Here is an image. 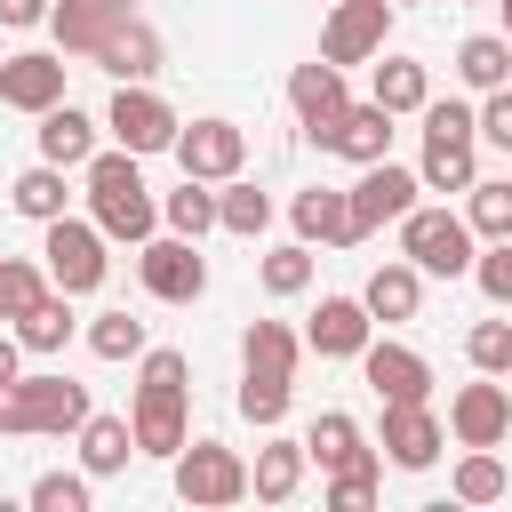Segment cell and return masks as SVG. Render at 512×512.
<instances>
[{
  "instance_id": "obj_1",
  "label": "cell",
  "mask_w": 512,
  "mask_h": 512,
  "mask_svg": "<svg viewBox=\"0 0 512 512\" xmlns=\"http://www.w3.org/2000/svg\"><path fill=\"white\" fill-rule=\"evenodd\" d=\"M184 400H192V360L176 344H144V368H136V400H128V424H136V456H168L192 440L184 432Z\"/></svg>"
},
{
  "instance_id": "obj_2",
  "label": "cell",
  "mask_w": 512,
  "mask_h": 512,
  "mask_svg": "<svg viewBox=\"0 0 512 512\" xmlns=\"http://www.w3.org/2000/svg\"><path fill=\"white\" fill-rule=\"evenodd\" d=\"M296 360H304V336L288 320H248L240 328V416L248 424H280L288 416V384H296Z\"/></svg>"
},
{
  "instance_id": "obj_3",
  "label": "cell",
  "mask_w": 512,
  "mask_h": 512,
  "mask_svg": "<svg viewBox=\"0 0 512 512\" xmlns=\"http://www.w3.org/2000/svg\"><path fill=\"white\" fill-rule=\"evenodd\" d=\"M80 184H88V216L104 224V240H152L160 232V200H152V184H144V168H136L128 144L96 152L80 168Z\"/></svg>"
},
{
  "instance_id": "obj_4",
  "label": "cell",
  "mask_w": 512,
  "mask_h": 512,
  "mask_svg": "<svg viewBox=\"0 0 512 512\" xmlns=\"http://www.w3.org/2000/svg\"><path fill=\"white\" fill-rule=\"evenodd\" d=\"M88 424V384H72L64 368H32V376H16L8 392H0V432H80Z\"/></svg>"
},
{
  "instance_id": "obj_5",
  "label": "cell",
  "mask_w": 512,
  "mask_h": 512,
  "mask_svg": "<svg viewBox=\"0 0 512 512\" xmlns=\"http://www.w3.org/2000/svg\"><path fill=\"white\" fill-rule=\"evenodd\" d=\"M40 264H48V288H64V296H88V288H104V224L96 216H56V224H40Z\"/></svg>"
},
{
  "instance_id": "obj_6",
  "label": "cell",
  "mask_w": 512,
  "mask_h": 512,
  "mask_svg": "<svg viewBox=\"0 0 512 512\" xmlns=\"http://www.w3.org/2000/svg\"><path fill=\"white\" fill-rule=\"evenodd\" d=\"M480 232L456 216V208H408L400 216V256L416 264V272H440V280H456V272H472V248Z\"/></svg>"
},
{
  "instance_id": "obj_7",
  "label": "cell",
  "mask_w": 512,
  "mask_h": 512,
  "mask_svg": "<svg viewBox=\"0 0 512 512\" xmlns=\"http://www.w3.org/2000/svg\"><path fill=\"white\" fill-rule=\"evenodd\" d=\"M104 128H112V144H128L136 160L144 152H176V104L152 88V80H120L112 88V104H104Z\"/></svg>"
},
{
  "instance_id": "obj_8",
  "label": "cell",
  "mask_w": 512,
  "mask_h": 512,
  "mask_svg": "<svg viewBox=\"0 0 512 512\" xmlns=\"http://www.w3.org/2000/svg\"><path fill=\"white\" fill-rule=\"evenodd\" d=\"M136 280L160 304H200L208 296V256L184 232H152V240H136Z\"/></svg>"
},
{
  "instance_id": "obj_9",
  "label": "cell",
  "mask_w": 512,
  "mask_h": 512,
  "mask_svg": "<svg viewBox=\"0 0 512 512\" xmlns=\"http://www.w3.org/2000/svg\"><path fill=\"white\" fill-rule=\"evenodd\" d=\"M176 496H184L192 512L240 504V496H248V456L224 448V440H184V448H176Z\"/></svg>"
},
{
  "instance_id": "obj_10",
  "label": "cell",
  "mask_w": 512,
  "mask_h": 512,
  "mask_svg": "<svg viewBox=\"0 0 512 512\" xmlns=\"http://www.w3.org/2000/svg\"><path fill=\"white\" fill-rule=\"evenodd\" d=\"M344 64H328V56H312V64H296L288 72V112H296V128L328 152V136H336V120H344Z\"/></svg>"
},
{
  "instance_id": "obj_11",
  "label": "cell",
  "mask_w": 512,
  "mask_h": 512,
  "mask_svg": "<svg viewBox=\"0 0 512 512\" xmlns=\"http://www.w3.org/2000/svg\"><path fill=\"white\" fill-rule=\"evenodd\" d=\"M240 160H248V128H240V120L208 112V120L176 128V168H184V176H200V184H224V176H240Z\"/></svg>"
},
{
  "instance_id": "obj_12",
  "label": "cell",
  "mask_w": 512,
  "mask_h": 512,
  "mask_svg": "<svg viewBox=\"0 0 512 512\" xmlns=\"http://www.w3.org/2000/svg\"><path fill=\"white\" fill-rule=\"evenodd\" d=\"M416 192H424V176H416V168H400L392 152H384V160H368V168H360V184H352V232L368 240L376 224H400V216L416 208Z\"/></svg>"
},
{
  "instance_id": "obj_13",
  "label": "cell",
  "mask_w": 512,
  "mask_h": 512,
  "mask_svg": "<svg viewBox=\"0 0 512 512\" xmlns=\"http://www.w3.org/2000/svg\"><path fill=\"white\" fill-rule=\"evenodd\" d=\"M376 448H384L400 472H424V464H440V448H448V424L432 416V400H384Z\"/></svg>"
},
{
  "instance_id": "obj_14",
  "label": "cell",
  "mask_w": 512,
  "mask_h": 512,
  "mask_svg": "<svg viewBox=\"0 0 512 512\" xmlns=\"http://www.w3.org/2000/svg\"><path fill=\"white\" fill-rule=\"evenodd\" d=\"M448 432H456V448H496V440H512V392H504V376H472V384H456V400H448Z\"/></svg>"
},
{
  "instance_id": "obj_15",
  "label": "cell",
  "mask_w": 512,
  "mask_h": 512,
  "mask_svg": "<svg viewBox=\"0 0 512 512\" xmlns=\"http://www.w3.org/2000/svg\"><path fill=\"white\" fill-rule=\"evenodd\" d=\"M384 32H392V0H336L328 24H320V56L368 64V56H384Z\"/></svg>"
},
{
  "instance_id": "obj_16",
  "label": "cell",
  "mask_w": 512,
  "mask_h": 512,
  "mask_svg": "<svg viewBox=\"0 0 512 512\" xmlns=\"http://www.w3.org/2000/svg\"><path fill=\"white\" fill-rule=\"evenodd\" d=\"M360 376L376 400H432V360L416 344H392V336H368L360 344Z\"/></svg>"
},
{
  "instance_id": "obj_17",
  "label": "cell",
  "mask_w": 512,
  "mask_h": 512,
  "mask_svg": "<svg viewBox=\"0 0 512 512\" xmlns=\"http://www.w3.org/2000/svg\"><path fill=\"white\" fill-rule=\"evenodd\" d=\"M0 104L8 112H48V104H64V56H48V48H24V56H0Z\"/></svg>"
},
{
  "instance_id": "obj_18",
  "label": "cell",
  "mask_w": 512,
  "mask_h": 512,
  "mask_svg": "<svg viewBox=\"0 0 512 512\" xmlns=\"http://www.w3.org/2000/svg\"><path fill=\"white\" fill-rule=\"evenodd\" d=\"M128 16H136V0H56L48 8V32H56L64 56H96Z\"/></svg>"
},
{
  "instance_id": "obj_19",
  "label": "cell",
  "mask_w": 512,
  "mask_h": 512,
  "mask_svg": "<svg viewBox=\"0 0 512 512\" xmlns=\"http://www.w3.org/2000/svg\"><path fill=\"white\" fill-rule=\"evenodd\" d=\"M288 224H296V240L360 248V232H352V184H344V192H336V184H304V192L288 200Z\"/></svg>"
},
{
  "instance_id": "obj_20",
  "label": "cell",
  "mask_w": 512,
  "mask_h": 512,
  "mask_svg": "<svg viewBox=\"0 0 512 512\" xmlns=\"http://www.w3.org/2000/svg\"><path fill=\"white\" fill-rule=\"evenodd\" d=\"M368 336H376L368 296H320V312H312V328H304V344H312L320 360H360Z\"/></svg>"
},
{
  "instance_id": "obj_21",
  "label": "cell",
  "mask_w": 512,
  "mask_h": 512,
  "mask_svg": "<svg viewBox=\"0 0 512 512\" xmlns=\"http://www.w3.org/2000/svg\"><path fill=\"white\" fill-rule=\"evenodd\" d=\"M96 128H104V120H88V112L64 96V104L40 112L32 136H40V160H56V168H88V160H96Z\"/></svg>"
},
{
  "instance_id": "obj_22",
  "label": "cell",
  "mask_w": 512,
  "mask_h": 512,
  "mask_svg": "<svg viewBox=\"0 0 512 512\" xmlns=\"http://www.w3.org/2000/svg\"><path fill=\"white\" fill-rule=\"evenodd\" d=\"M304 464H312L304 440H264L256 464H248V496H256V504H288V496L304 488Z\"/></svg>"
},
{
  "instance_id": "obj_23",
  "label": "cell",
  "mask_w": 512,
  "mask_h": 512,
  "mask_svg": "<svg viewBox=\"0 0 512 512\" xmlns=\"http://www.w3.org/2000/svg\"><path fill=\"white\" fill-rule=\"evenodd\" d=\"M88 64H96V72H112V80H152V72H160V32H152L144 16H128V24L88 56Z\"/></svg>"
},
{
  "instance_id": "obj_24",
  "label": "cell",
  "mask_w": 512,
  "mask_h": 512,
  "mask_svg": "<svg viewBox=\"0 0 512 512\" xmlns=\"http://www.w3.org/2000/svg\"><path fill=\"white\" fill-rule=\"evenodd\" d=\"M328 152H344L352 168H368V160H384L392 152V112L368 96V104H344V120H336V136H328Z\"/></svg>"
},
{
  "instance_id": "obj_25",
  "label": "cell",
  "mask_w": 512,
  "mask_h": 512,
  "mask_svg": "<svg viewBox=\"0 0 512 512\" xmlns=\"http://www.w3.org/2000/svg\"><path fill=\"white\" fill-rule=\"evenodd\" d=\"M360 296H368L376 320H416V304H424V272H416L408 256H400V264H376Z\"/></svg>"
},
{
  "instance_id": "obj_26",
  "label": "cell",
  "mask_w": 512,
  "mask_h": 512,
  "mask_svg": "<svg viewBox=\"0 0 512 512\" xmlns=\"http://www.w3.org/2000/svg\"><path fill=\"white\" fill-rule=\"evenodd\" d=\"M16 336H24V352H64V344H72V296H64V288H40V296L16 312Z\"/></svg>"
},
{
  "instance_id": "obj_27",
  "label": "cell",
  "mask_w": 512,
  "mask_h": 512,
  "mask_svg": "<svg viewBox=\"0 0 512 512\" xmlns=\"http://www.w3.org/2000/svg\"><path fill=\"white\" fill-rule=\"evenodd\" d=\"M128 456H136V424H128V416H96V408H88V424H80V464H88V480L120 472Z\"/></svg>"
},
{
  "instance_id": "obj_28",
  "label": "cell",
  "mask_w": 512,
  "mask_h": 512,
  "mask_svg": "<svg viewBox=\"0 0 512 512\" xmlns=\"http://www.w3.org/2000/svg\"><path fill=\"white\" fill-rule=\"evenodd\" d=\"M304 448H312V464H320V472H336V464H360V456H376V448H368V432H360V424H352L344 408H320V416H312V432H304Z\"/></svg>"
},
{
  "instance_id": "obj_29",
  "label": "cell",
  "mask_w": 512,
  "mask_h": 512,
  "mask_svg": "<svg viewBox=\"0 0 512 512\" xmlns=\"http://www.w3.org/2000/svg\"><path fill=\"white\" fill-rule=\"evenodd\" d=\"M456 80L480 88V96L504 88V80H512V32H472V40L456 48Z\"/></svg>"
},
{
  "instance_id": "obj_30",
  "label": "cell",
  "mask_w": 512,
  "mask_h": 512,
  "mask_svg": "<svg viewBox=\"0 0 512 512\" xmlns=\"http://www.w3.org/2000/svg\"><path fill=\"white\" fill-rule=\"evenodd\" d=\"M8 200H16V216L56 224V216L72 208V184H64V168H56V160H40V168H24V176L8 184Z\"/></svg>"
},
{
  "instance_id": "obj_31",
  "label": "cell",
  "mask_w": 512,
  "mask_h": 512,
  "mask_svg": "<svg viewBox=\"0 0 512 512\" xmlns=\"http://www.w3.org/2000/svg\"><path fill=\"white\" fill-rule=\"evenodd\" d=\"M376 104H384L392 120H400V112H424V104H432V72H424L416 56H384V64H376Z\"/></svg>"
},
{
  "instance_id": "obj_32",
  "label": "cell",
  "mask_w": 512,
  "mask_h": 512,
  "mask_svg": "<svg viewBox=\"0 0 512 512\" xmlns=\"http://www.w3.org/2000/svg\"><path fill=\"white\" fill-rule=\"evenodd\" d=\"M416 176H424V192H472V184H480V160H472V144L424 136V160H416Z\"/></svg>"
},
{
  "instance_id": "obj_33",
  "label": "cell",
  "mask_w": 512,
  "mask_h": 512,
  "mask_svg": "<svg viewBox=\"0 0 512 512\" xmlns=\"http://www.w3.org/2000/svg\"><path fill=\"white\" fill-rule=\"evenodd\" d=\"M160 224H168V232H184V240H200V232H216V184H200V176H184L176 192H160Z\"/></svg>"
},
{
  "instance_id": "obj_34",
  "label": "cell",
  "mask_w": 512,
  "mask_h": 512,
  "mask_svg": "<svg viewBox=\"0 0 512 512\" xmlns=\"http://www.w3.org/2000/svg\"><path fill=\"white\" fill-rule=\"evenodd\" d=\"M448 488H456V504H496V496H512V472L496 464V448H464Z\"/></svg>"
},
{
  "instance_id": "obj_35",
  "label": "cell",
  "mask_w": 512,
  "mask_h": 512,
  "mask_svg": "<svg viewBox=\"0 0 512 512\" xmlns=\"http://www.w3.org/2000/svg\"><path fill=\"white\" fill-rule=\"evenodd\" d=\"M264 224H272V200H264L256 184L224 176V184H216V232H240V240H256Z\"/></svg>"
},
{
  "instance_id": "obj_36",
  "label": "cell",
  "mask_w": 512,
  "mask_h": 512,
  "mask_svg": "<svg viewBox=\"0 0 512 512\" xmlns=\"http://www.w3.org/2000/svg\"><path fill=\"white\" fill-rule=\"evenodd\" d=\"M464 224H472L480 240H512V176H480V184L464 192Z\"/></svg>"
},
{
  "instance_id": "obj_37",
  "label": "cell",
  "mask_w": 512,
  "mask_h": 512,
  "mask_svg": "<svg viewBox=\"0 0 512 512\" xmlns=\"http://www.w3.org/2000/svg\"><path fill=\"white\" fill-rule=\"evenodd\" d=\"M264 288L272 296H304L312 288V240H280V248H264Z\"/></svg>"
},
{
  "instance_id": "obj_38",
  "label": "cell",
  "mask_w": 512,
  "mask_h": 512,
  "mask_svg": "<svg viewBox=\"0 0 512 512\" xmlns=\"http://www.w3.org/2000/svg\"><path fill=\"white\" fill-rule=\"evenodd\" d=\"M376 480H384V448L360 456V464H336V472H328V504H336V512H368V504H376Z\"/></svg>"
},
{
  "instance_id": "obj_39",
  "label": "cell",
  "mask_w": 512,
  "mask_h": 512,
  "mask_svg": "<svg viewBox=\"0 0 512 512\" xmlns=\"http://www.w3.org/2000/svg\"><path fill=\"white\" fill-rule=\"evenodd\" d=\"M88 352H96V360H144V320L96 312V320H88Z\"/></svg>"
},
{
  "instance_id": "obj_40",
  "label": "cell",
  "mask_w": 512,
  "mask_h": 512,
  "mask_svg": "<svg viewBox=\"0 0 512 512\" xmlns=\"http://www.w3.org/2000/svg\"><path fill=\"white\" fill-rule=\"evenodd\" d=\"M464 360L480 376H512V320H472L464 328Z\"/></svg>"
},
{
  "instance_id": "obj_41",
  "label": "cell",
  "mask_w": 512,
  "mask_h": 512,
  "mask_svg": "<svg viewBox=\"0 0 512 512\" xmlns=\"http://www.w3.org/2000/svg\"><path fill=\"white\" fill-rule=\"evenodd\" d=\"M40 288H48V264H32V256H0V320H16Z\"/></svg>"
},
{
  "instance_id": "obj_42",
  "label": "cell",
  "mask_w": 512,
  "mask_h": 512,
  "mask_svg": "<svg viewBox=\"0 0 512 512\" xmlns=\"http://www.w3.org/2000/svg\"><path fill=\"white\" fill-rule=\"evenodd\" d=\"M424 136H448V144H480V112L456 104V96H432L424 104Z\"/></svg>"
},
{
  "instance_id": "obj_43",
  "label": "cell",
  "mask_w": 512,
  "mask_h": 512,
  "mask_svg": "<svg viewBox=\"0 0 512 512\" xmlns=\"http://www.w3.org/2000/svg\"><path fill=\"white\" fill-rule=\"evenodd\" d=\"M32 512H88V472H40Z\"/></svg>"
},
{
  "instance_id": "obj_44",
  "label": "cell",
  "mask_w": 512,
  "mask_h": 512,
  "mask_svg": "<svg viewBox=\"0 0 512 512\" xmlns=\"http://www.w3.org/2000/svg\"><path fill=\"white\" fill-rule=\"evenodd\" d=\"M472 280H480L488 304H512V240H488V248L472 256Z\"/></svg>"
},
{
  "instance_id": "obj_45",
  "label": "cell",
  "mask_w": 512,
  "mask_h": 512,
  "mask_svg": "<svg viewBox=\"0 0 512 512\" xmlns=\"http://www.w3.org/2000/svg\"><path fill=\"white\" fill-rule=\"evenodd\" d=\"M480 136L512 152V80H504V88H488V104H480Z\"/></svg>"
},
{
  "instance_id": "obj_46",
  "label": "cell",
  "mask_w": 512,
  "mask_h": 512,
  "mask_svg": "<svg viewBox=\"0 0 512 512\" xmlns=\"http://www.w3.org/2000/svg\"><path fill=\"white\" fill-rule=\"evenodd\" d=\"M48 8L56 0H0V24L8 32H32V24H48Z\"/></svg>"
},
{
  "instance_id": "obj_47",
  "label": "cell",
  "mask_w": 512,
  "mask_h": 512,
  "mask_svg": "<svg viewBox=\"0 0 512 512\" xmlns=\"http://www.w3.org/2000/svg\"><path fill=\"white\" fill-rule=\"evenodd\" d=\"M16 376H24V336H16V328H0V392H8Z\"/></svg>"
},
{
  "instance_id": "obj_48",
  "label": "cell",
  "mask_w": 512,
  "mask_h": 512,
  "mask_svg": "<svg viewBox=\"0 0 512 512\" xmlns=\"http://www.w3.org/2000/svg\"><path fill=\"white\" fill-rule=\"evenodd\" d=\"M496 8H504V32H512V0H496Z\"/></svg>"
},
{
  "instance_id": "obj_49",
  "label": "cell",
  "mask_w": 512,
  "mask_h": 512,
  "mask_svg": "<svg viewBox=\"0 0 512 512\" xmlns=\"http://www.w3.org/2000/svg\"><path fill=\"white\" fill-rule=\"evenodd\" d=\"M392 8H408V0H392Z\"/></svg>"
}]
</instances>
